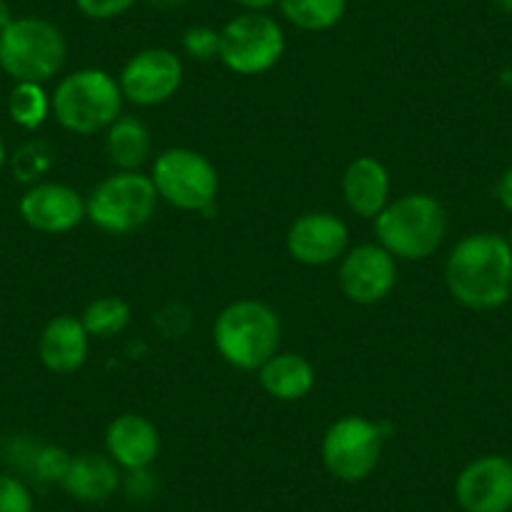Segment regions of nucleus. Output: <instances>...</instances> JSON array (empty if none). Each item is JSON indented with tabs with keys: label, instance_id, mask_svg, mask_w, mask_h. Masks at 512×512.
<instances>
[{
	"label": "nucleus",
	"instance_id": "16",
	"mask_svg": "<svg viewBox=\"0 0 512 512\" xmlns=\"http://www.w3.org/2000/svg\"><path fill=\"white\" fill-rule=\"evenodd\" d=\"M88 332L81 319L71 314L53 317L38 339V357L53 374H71L83 367L88 357Z\"/></svg>",
	"mask_w": 512,
	"mask_h": 512
},
{
	"label": "nucleus",
	"instance_id": "2",
	"mask_svg": "<svg viewBox=\"0 0 512 512\" xmlns=\"http://www.w3.org/2000/svg\"><path fill=\"white\" fill-rule=\"evenodd\" d=\"M282 322L269 304L239 299L214 322L216 352L241 372H259L279 352Z\"/></svg>",
	"mask_w": 512,
	"mask_h": 512
},
{
	"label": "nucleus",
	"instance_id": "4",
	"mask_svg": "<svg viewBox=\"0 0 512 512\" xmlns=\"http://www.w3.org/2000/svg\"><path fill=\"white\" fill-rule=\"evenodd\" d=\"M123 93L113 76L98 68H81L56 86L51 111L66 131L91 136L121 116Z\"/></svg>",
	"mask_w": 512,
	"mask_h": 512
},
{
	"label": "nucleus",
	"instance_id": "1",
	"mask_svg": "<svg viewBox=\"0 0 512 512\" xmlns=\"http://www.w3.org/2000/svg\"><path fill=\"white\" fill-rule=\"evenodd\" d=\"M445 284L457 304L490 312L512 297V249L500 234H470L457 241L445 264Z\"/></svg>",
	"mask_w": 512,
	"mask_h": 512
},
{
	"label": "nucleus",
	"instance_id": "33",
	"mask_svg": "<svg viewBox=\"0 0 512 512\" xmlns=\"http://www.w3.org/2000/svg\"><path fill=\"white\" fill-rule=\"evenodd\" d=\"M492 3H495L502 13H510L512 16V0H492Z\"/></svg>",
	"mask_w": 512,
	"mask_h": 512
},
{
	"label": "nucleus",
	"instance_id": "8",
	"mask_svg": "<svg viewBox=\"0 0 512 512\" xmlns=\"http://www.w3.org/2000/svg\"><path fill=\"white\" fill-rule=\"evenodd\" d=\"M151 181L159 199L181 211H209L219 194V174L206 156L169 149L156 159Z\"/></svg>",
	"mask_w": 512,
	"mask_h": 512
},
{
	"label": "nucleus",
	"instance_id": "21",
	"mask_svg": "<svg viewBox=\"0 0 512 512\" xmlns=\"http://www.w3.org/2000/svg\"><path fill=\"white\" fill-rule=\"evenodd\" d=\"M279 8L302 31H329L347 13V0H279Z\"/></svg>",
	"mask_w": 512,
	"mask_h": 512
},
{
	"label": "nucleus",
	"instance_id": "29",
	"mask_svg": "<svg viewBox=\"0 0 512 512\" xmlns=\"http://www.w3.org/2000/svg\"><path fill=\"white\" fill-rule=\"evenodd\" d=\"M497 201L502 204V209L512 214V166L502 174L500 184H497Z\"/></svg>",
	"mask_w": 512,
	"mask_h": 512
},
{
	"label": "nucleus",
	"instance_id": "9",
	"mask_svg": "<svg viewBox=\"0 0 512 512\" xmlns=\"http://www.w3.org/2000/svg\"><path fill=\"white\" fill-rule=\"evenodd\" d=\"M382 427L359 415H347L329 425L322 440V462L342 482H362L382 457Z\"/></svg>",
	"mask_w": 512,
	"mask_h": 512
},
{
	"label": "nucleus",
	"instance_id": "13",
	"mask_svg": "<svg viewBox=\"0 0 512 512\" xmlns=\"http://www.w3.org/2000/svg\"><path fill=\"white\" fill-rule=\"evenodd\" d=\"M349 244V231L339 216L329 211L304 214L289 226L287 251L304 267H327L342 259Z\"/></svg>",
	"mask_w": 512,
	"mask_h": 512
},
{
	"label": "nucleus",
	"instance_id": "26",
	"mask_svg": "<svg viewBox=\"0 0 512 512\" xmlns=\"http://www.w3.org/2000/svg\"><path fill=\"white\" fill-rule=\"evenodd\" d=\"M73 457L68 455L63 447H43L38 450L36 460H33V467H36V475L46 482H63L68 467H71Z\"/></svg>",
	"mask_w": 512,
	"mask_h": 512
},
{
	"label": "nucleus",
	"instance_id": "11",
	"mask_svg": "<svg viewBox=\"0 0 512 512\" xmlns=\"http://www.w3.org/2000/svg\"><path fill=\"white\" fill-rule=\"evenodd\" d=\"M397 284V259L379 244H362L347 251L339 264V287L354 304H377Z\"/></svg>",
	"mask_w": 512,
	"mask_h": 512
},
{
	"label": "nucleus",
	"instance_id": "32",
	"mask_svg": "<svg viewBox=\"0 0 512 512\" xmlns=\"http://www.w3.org/2000/svg\"><path fill=\"white\" fill-rule=\"evenodd\" d=\"M149 3L156 8H179L184 6L186 0H149Z\"/></svg>",
	"mask_w": 512,
	"mask_h": 512
},
{
	"label": "nucleus",
	"instance_id": "23",
	"mask_svg": "<svg viewBox=\"0 0 512 512\" xmlns=\"http://www.w3.org/2000/svg\"><path fill=\"white\" fill-rule=\"evenodd\" d=\"M88 337L108 339L121 334L131 322V307L121 297H101L86 307L81 317Z\"/></svg>",
	"mask_w": 512,
	"mask_h": 512
},
{
	"label": "nucleus",
	"instance_id": "15",
	"mask_svg": "<svg viewBox=\"0 0 512 512\" xmlns=\"http://www.w3.org/2000/svg\"><path fill=\"white\" fill-rule=\"evenodd\" d=\"M159 450V430L149 417L126 412L106 427V452L123 470L144 472L159 457Z\"/></svg>",
	"mask_w": 512,
	"mask_h": 512
},
{
	"label": "nucleus",
	"instance_id": "20",
	"mask_svg": "<svg viewBox=\"0 0 512 512\" xmlns=\"http://www.w3.org/2000/svg\"><path fill=\"white\" fill-rule=\"evenodd\" d=\"M106 154L118 171H136L151 154V134L136 116H118L106 128Z\"/></svg>",
	"mask_w": 512,
	"mask_h": 512
},
{
	"label": "nucleus",
	"instance_id": "34",
	"mask_svg": "<svg viewBox=\"0 0 512 512\" xmlns=\"http://www.w3.org/2000/svg\"><path fill=\"white\" fill-rule=\"evenodd\" d=\"M6 166V146H3V139H0V171Z\"/></svg>",
	"mask_w": 512,
	"mask_h": 512
},
{
	"label": "nucleus",
	"instance_id": "31",
	"mask_svg": "<svg viewBox=\"0 0 512 512\" xmlns=\"http://www.w3.org/2000/svg\"><path fill=\"white\" fill-rule=\"evenodd\" d=\"M13 21H16V18H13V13H11V8H8V3H6V0H0V33L6 31V28L11 26Z\"/></svg>",
	"mask_w": 512,
	"mask_h": 512
},
{
	"label": "nucleus",
	"instance_id": "30",
	"mask_svg": "<svg viewBox=\"0 0 512 512\" xmlns=\"http://www.w3.org/2000/svg\"><path fill=\"white\" fill-rule=\"evenodd\" d=\"M234 3L244 8V13H267L269 8L277 6L279 0H234Z\"/></svg>",
	"mask_w": 512,
	"mask_h": 512
},
{
	"label": "nucleus",
	"instance_id": "28",
	"mask_svg": "<svg viewBox=\"0 0 512 512\" xmlns=\"http://www.w3.org/2000/svg\"><path fill=\"white\" fill-rule=\"evenodd\" d=\"M78 11L91 21H113L136 6V0H76Z\"/></svg>",
	"mask_w": 512,
	"mask_h": 512
},
{
	"label": "nucleus",
	"instance_id": "35",
	"mask_svg": "<svg viewBox=\"0 0 512 512\" xmlns=\"http://www.w3.org/2000/svg\"><path fill=\"white\" fill-rule=\"evenodd\" d=\"M507 241H510V249H512V231H510V236H507Z\"/></svg>",
	"mask_w": 512,
	"mask_h": 512
},
{
	"label": "nucleus",
	"instance_id": "19",
	"mask_svg": "<svg viewBox=\"0 0 512 512\" xmlns=\"http://www.w3.org/2000/svg\"><path fill=\"white\" fill-rule=\"evenodd\" d=\"M317 374L312 362L302 354L277 352L262 369H259V384L269 397L279 402H299L314 390Z\"/></svg>",
	"mask_w": 512,
	"mask_h": 512
},
{
	"label": "nucleus",
	"instance_id": "6",
	"mask_svg": "<svg viewBox=\"0 0 512 512\" xmlns=\"http://www.w3.org/2000/svg\"><path fill=\"white\" fill-rule=\"evenodd\" d=\"M159 194L151 176L139 171H118L103 179L86 201V219L113 236L131 234L149 224L156 214Z\"/></svg>",
	"mask_w": 512,
	"mask_h": 512
},
{
	"label": "nucleus",
	"instance_id": "17",
	"mask_svg": "<svg viewBox=\"0 0 512 512\" xmlns=\"http://www.w3.org/2000/svg\"><path fill=\"white\" fill-rule=\"evenodd\" d=\"M342 194L349 209L362 219H377L390 204V174L372 156H359L342 176Z\"/></svg>",
	"mask_w": 512,
	"mask_h": 512
},
{
	"label": "nucleus",
	"instance_id": "5",
	"mask_svg": "<svg viewBox=\"0 0 512 512\" xmlns=\"http://www.w3.org/2000/svg\"><path fill=\"white\" fill-rule=\"evenodd\" d=\"M61 28L43 18H16L0 33V68L16 83H46L66 66Z\"/></svg>",
	"mask_w": 512,
	"mask_h": 512
},
{
	"label": "nucleus",
	"instance_id": "7",
	"mask_svg": "<svg viewBox=\"0 0 512 512\" xmlns=\"http://www.w3.org/2000/svg\"><path fill=\"white\" fill-rule=\"evenodd\" d=\"M284 31L267 13H241L219 31V61L236 76H259L279 63Z\"/></svg>",
	"mask_w": 512,
	"mask_h": 512
},
{
	"label": "nucleus",
	"instance_id": "27",
	"mask_svg": "<svg viewBox=\"0 0 512 512\" xmlns=\"http://www.w3.org/2000/svg\"><path fill=\"white\" fill-rule=\"evenodd\" d=\"M0 512H33V495L18 477L0 475Z\"/></svg>",
	"mask_w": 512,
	"mask_h": 512
},
{
	"label": "nucleus",
	"instance_id": "10",
	"mask_svg": "<svg viewBox=\"0 0 512 512\" xmlns=\"http://www.w3.org/2000/svg\"><path fill=\"white\" fill-rule=\"evenodd\" d=\"M184 81V66L169 48H146L128 58L118 76V86L126 101L136 106H159L176 96Z\"/></svg>",
	"mask_w": 512,
	"mask_h": 512
},
{
	"label": "nucleus",
	"instance_id": "25",
	"mask_svg": "<svg viewBox=\"0 0 512 512\" xmlns=\"http://www.w3.org/2000/svg\"><path fill=\"white\" fill-rule=\"evenodd\" d=\"M184 51L196 61L219 58V31L209 26H194L184 33Z\"/></svg>",
	"mask_w": 512,
	"mask_h": 512
},
{
	"label": "nucleus",
	"instance_id": "18",
	"mask_svg": "<svg viewBox=\"0 0 512 512\" xmlns=\"http://www.w3.org/2000/svg\"><path fill=\"white\" fill-rule=\"evenodd\" d=\"M61 485L78 502H106L121 485V475L108 455L83 452L73 457Z\"/></svg>",
	"mask_w": 512,
	"mask_h": 512
},
{
	"label": "nucleus",
	"instance_id": "22",
	"mask_svg": "<svg viewBox=\"0 0 512 512\" xmlns=\"http://www.w3.org/2000/svg\"><path fill=\"white\" fill-rule=\"evenodd\" d=\"M51 113V98L43 83H16L8 96V116L26 131H36Z\"/></svg>",
	"mask_w": 512,
	"mask_h": 512
},
{
	"label": "nucleus",
	"instance_id": "3",
	"mask_svg": "<svg viewBox=\"0 0 512 512\" xmlns=\"http://www.w3.org/2000/svg\"><path fill=\"white\" fill-rule=\"evenodd\" d=\"M374 234L395 259L422 262L445 241L447 214L430 194H407L379 211Z\"/></svg>",
	"mask_w": 512,
	"mask_h": 512
},
{
	"label": "nucleus",
	"instance_id": "14",
	"mask_svg": "<svg viewBox=\"0 0 512 512\" xmlns=\"http://www.w3.org/2000/svg\"><path fill=\"white\" fill-rule=\"evenodd\" d=\"M23 221L41 234H68L86 219V201L66 184H36L23 194Z\"/></svg>",
	"mask_w": 512,
	"mask_h": 512
},
{
	"label": "nucleus",
	"instance_id": "24",
	"mask_svg": "<svg viewBox=\"0 0 512 512\" xmlns=\"http://www.w3.org/2000/svg\"><path fill=\"white\" fill-rule=\"evenodd\" d=\"M53 164V154L46 144H26L18 149L13 159V171L21 181H36L46 174Z\"/></svg>",
	"mask_w": 512,
	"mask_h": 512
},
{
	"label": "nucleus",
	"instance_id": "12",
	"mask_svg": "<svg viewBox=\"0 0 512 512\" xmlns=\"http://www.w3.org/2000/svg\"><path fill=\"white\" fill-rule=\"evenodd\" d=\"M457 505L465 512L512 510V460L485 455L462 467L455 482Z\"/></svg>",
	"mask_w": 512,
	"mask_h": 512
}]
</instances>
